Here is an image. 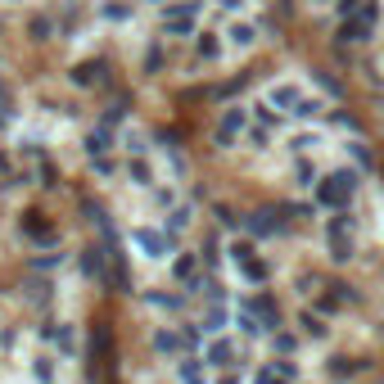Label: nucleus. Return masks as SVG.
I'll return each mask as SVG.
<instances>
[{"mask_svg": "<svg viewBox=\"0 0 384 384\" xmlns=\"http://www.w3.org/2000/svg\"><path fill=\"white\" fill-rule=\"evenodd\" d=\"M371 32H376V23H367L362 14H353V18H339L334 41H339V45H357V41H371Z\"/></svg>", "mask_w": 384, "mask_h": 384, "instance_id": "nucleus-1", "label": "nucleus"}, {"mask_svg": "<svg viewBox=\"0 0 384 384\" xmlns=\"http://www.w3.org/2000/svg\"><path fill=\"white\" fill-rule=\"evenodd\" d=\"M239 122H244V113H239V109H230L226 118H222V127H217V140H222V145H226V140L239 131Z\"/></svg>", "mask_w": 384, "mask_h": 384, "instance_id": "nucleus-2", "label": "nucleus"}, {"mask_svg": "<svg viewBox=\"0 0 384 384\" xmlns=\"http://www.w3.org/2000/svg\"><path fill=\"white\" fill-rule=\"evenodd\" d=\"M230 41H235V45H253V41H258V32H253L249 23H235V27H230Z\"/></svg>", "mask_w": 384, "mask_h": 384, "instance_id": "nucleus-3", "label": "nucleus"}, {"mask_svg": "<svg viewBox=\"0 0 384 384\" xmlns=\"http://www.w3.org/2000/svg\"><path fill=\"white\" fill-rule=\"evenodd\" d=\"M272 100H276V104H299L303 95H299V86H276V91H272Z\"/></svg>", "mask_w": 384, "mask_h": 384, "instance_id": "nucleus-4", "label": "nucleus"}, {"mask_svg": "<svg viewBox=\"0 0 384 384\" xmlns=\"http://www.w3.org/2000/svg\"><path fill=\"white\" fill-rule=\"evenodd\" d=\"M294 113H299V118H316V113H321V100H299Z\"/></svg>", "mask_w": 384, "mask_h": 384, "instance_id": "nucleus-5", "label": "nucleus"}, {"mask_svg": "<svg viewBox=\"0 0 384 384\" xmlns=\"http://www.w3.org/2000/svg\"><path fill=\"white\" fill-rule=\"evenodd\" d=\"M321 86H325V91H330V95H339V77H330V73H321Z\"/></svg>", "mask_w": 384, "mask_h": 384, "instance_id": "nucleus-6", "label": "nucleus"}]
</instances>
